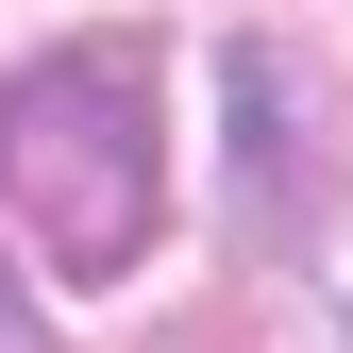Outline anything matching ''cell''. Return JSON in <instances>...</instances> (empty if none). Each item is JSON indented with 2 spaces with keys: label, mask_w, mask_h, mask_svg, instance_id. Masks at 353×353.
Instances as JSON below:
<instances>
[{
  "label": "cell",
  "mask_w": 353,
  "mask_h": 353,
  "mask_svg": "<svg viewBox=\"0 0 353 353\" xmlns=\"http://www.w3.org/2000/svg\"><path fill=\"white\" fill-rule=\"evenodd\" d=\"M0 202L68 286H118L168 219V84L135 34H68L0 84Z\"/></svg>",
  "instance_id": "1"
},
{
  "label": "cell",
  "mask_w": 353,
  "mask_h": 353,
  "mask_svg": "<svg viewBox=\"0 0 353 353\" xmlns=\"http://www.w3.org/2000/svg\"><path fill=\"white\" fill-rule=\"evenodd\" d=\"M320 303H336V336H353V219L320 236Z\"/></svg>",
  "instance_id": "2"
},
{
  "label": "cell",
  "mask_w": 353,
  "mask_h": 353,
  "mask_svg": "<svg viewBox=\"0 0 353 353\" xmlns=\"http://www.w3.org/2000/svg\"><path fill=\"white\" fill-rule=\"evenodd\" d=\"M0 353H51V320L17 303V270H0Z\"/></svg>",
  "instance_id": "3"
}]
</instances>
